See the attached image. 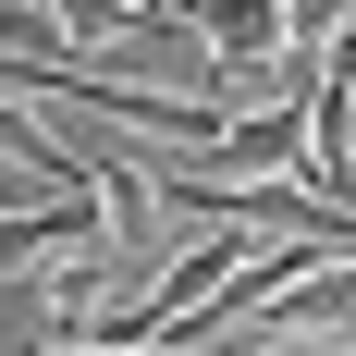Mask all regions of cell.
Masks as SVG:
<instances>
[{"label":"cell","mask_w":356,"mask_h":356,"mask_svg":"<svg viewBox=\"0 0 356 356\" xmlns=\"http://www.w3.org/2000/svg\"><path fill=\"white\" fill-rule=\"evenodd\" d=\"M62 246H99V197H25V209H0V283L49 270Z\"/></svg>","instance_id":"obj_1"},{"label":"cell","mask_w":356,"mask_h":356,"mask_svg":"<svg viewBox=\"0 0 356 356\" xmlns=\"http://www.w3.org/2000/svg\"><path fill=\"white\" fill-rule=\"evenodd\" d=\"M111 307H123V295H111V246H74L62 270H49V344H99Z\"/></svg>","instance_id":"obj_2"},{"label":"cell","mask_w":356,"mask_h":356,"mask_svg":"<svg viewBox=\"0 0 356 356\" xmlns=\"http://www.w3.org/2000/svg\"><path fill=\"white\" fill-rule=\"evenodd\" d=\"M344 25H356V0H283V37H295V49H344Z\"/></svg>","instance_id":"obj_3"},{"label":"cell","mask_w":356,"mask_h":356,"mask_svg":"<svg viewBox=\"0 0 356 356\" xmlns=\"http://www.w3.org/2000/svg\"><path fill=\"white\" fill-rule=\"evenodd\" d=\"M25 356H136V344H25ZM184 356V344H172ZM197 356H246V332H221V344H197Z\"/></svg>","instance_id":"obj_4"}]
</instances>
